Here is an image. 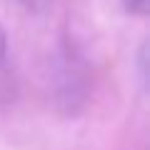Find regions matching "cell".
Here are the masks:
<instances>
[{
	"label": "cell",
	"instance_id": "cell-1",
	"mask_svg": "<svg viewBox=\"0 0 150 150\" xmlns=\"http://www.w3.org/2000/svg\"><path fill=\"white\" fill-rule=\"evenodd\" d=\"M20 3H23L30 13H45L50 5H53V0H20Z\"/></svg>",
	"mask_w": 150,
	"mask_h": 150
},
{
	"label": "cell",
	"instance_id": "cell-2",
	"mask_svg": "<svg viewBox=\"0 0 150 150\" xmlns=\"http://www.w3.org/2000/svg\"><path fill=\"white\" fill-rule=\"evenodd\" d=\"M125 8H128L130 13H138V15H143V13H148V3L150 0H123Z\"/></svg>",
	"mask_w": 150,
	"mask_h": 150
},
{
	"label": "cell",
	"instance_id": "cell-3",
	"mask_svg": "<svg viewBox=\"0 0 150 150\" xmlns=\"http://www.w3.org/2000/svg\"><path fill=\"white\" fill-rule=\"evenodd\" d=\"M5 58H8V38H5V30L0 28V68L5 63Z\"/></svg>",
	"mask_w": 150,
	"mask_h": 150
}]
</instances>
